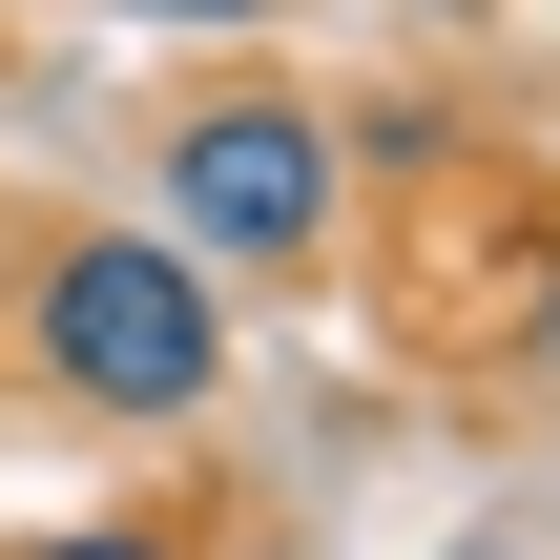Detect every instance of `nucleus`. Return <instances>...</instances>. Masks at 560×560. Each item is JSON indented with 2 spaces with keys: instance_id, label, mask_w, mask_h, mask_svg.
<instances>
[{
  "instance_id": "f257e3e1",
  "label": "nucleus",
  "mask_w": 560,
  "mask_h": 560,
  "mask_svg": "<svg viewBox=\"0 0 560 560\" xmlns=\"http://www.w3.org/2000/svg\"><path fill=\"white\" fill-rule=\"evenodd\" d=\"M21 374H42V416H83V436H187V416H229V291H208L166 229H42V270H21Z\"/></svg>"
},
{
  "instance_id": "f03ea898",
  "label": "nucleus",
  "mask_w": 560,
  "mask_h": 560,
  "mask_svg": "<svg viewBox=\"0 0 560 560\" xmlns=\"http://www.w3.org/2000/svg\"><path fill=\"white\" fill-rule=\"evenodd\" d=\"M145 229L229 291V270H332V229H353V125L312 104V83H270V62H229V83H187L166 125H145Z\"/></svg>"
},
{
  "instance_id": "7ed1b4c3",
  "label": "nucleus",
  "mask_w": 560,
  "mask_h": 560,
  "mask_svg": "<svg viewBox=\"0 0 560 560\" xmlns=\"http://www.w3.org/2000/svg\"><path fill=\"white\" fill-rule=\"evenodd\" d=\"M21 560H187V520H62V540H21Z\"/></svg>"
},
{
  "instance_id": "20e7f679",
  "label": "nucleus",
  "mask_w": 560,
  "mask_h": 560,
  "mask_svg": "<svg viewBox=\"0 0 560 560\" xmlns=\"http://www.w3.org/2000/svg\"><path fill=\"white\" fill-rule=\"evenodd\" d=\"M125 21H270V0H125Z\"/></svg>"
},
{
  "instance_id": "39448f33",
  "label": "nucleus",
  "mask_w": 560,
  "mask_h": 560,
  "mask_svg": "<svg viewBox=\"0 0 560 560\" xmlns=\"http://www.w3.org/2000/svg\"><path fill=\"white\" fill-rule=\"evenodd\" d=\"M520 353H540V374H560V291H540V332H520Z\"/></svg>"
},
{
  "instance_id": "423d86ee",
  "label": "nucleus",
  "mask_w": 560,
  "mask_h": 560,
  "mask_svg": "<svg viewBox=\"0 0 560 560\" xmlns=\"http://www.w3.org/2000/svg\"><path fill=\"white\" fill-rule=\"evenodd\" d=\"M416 21H499V0H416Z\"/></svg>"
}]
</instances>
